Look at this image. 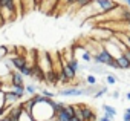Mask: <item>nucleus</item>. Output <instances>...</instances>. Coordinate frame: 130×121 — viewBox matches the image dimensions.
<instances>
[{"label": "nucleus", "instance_id": "aec40b11", "mask_svg": "<svg viewBox=\"0 0 130 121\" xmlns=\"http://www.w3.org/2000/svg\"><path fill=\"white\" fill-rule=\"evenodd\" d=\"M19 121H34V118H32V115H29L28 112H22V115H20V118H19Z\"/></svg>", "mask_w": 130, "mask_h": 121}, {"label": "nucleus", "instance_id": "412c9836", "mask_svg": "<svg viewBox=\"0 0 130 121\" xmlns=\"http://www.w3.org/2000/svg\"><path fill=\"white\" fill-rule=\"evenodd\" d=\"M104 94H107V86H103L101 89H98L96 92H95V95H93V98H101Z\"/></svg>", "mask_w": 130, "mask_h": 121}, {"label": "nucleus", "instance_id": "6ab92c4d", "mask_svg": "<svg viewBox=\"0 0 130 121\" xmlns=\"http://www.w3.org/2000/svg\"><path fill=\"white\" fill-rule=\"evenodd\" d=\"M81 60H83L84 63H90V62H92V54H90L87 49H84L83 54H81Z\"/></svg>", "mask_w": 130, "mask_h": 121}, {"label": "nucleus", "instance_id": "f8f14e48", "mask_svg": "<svg viewBox=\"0 0 130 121\" xmlns=\"http://www.w3.org/2000/svg\"><path fill=\"white\" fill-rule=\"evenodd\" d=\"M22 104H23L25 112H28L29 115H32V109H34V106H35V101L32 100V97H31V98H28V100H25Z\"/></svg>", "mask_w": 130, "mask_h": 121}, {"label": "nucleus", "instance_id": "dca6fc26", "mask_svg": "<svg viewBox=\"0 0 130 121\" xmlns=\"http://www.w3.org/2000/svg\"><path fill=\"white\" fill-rule=\"evenodd\" d=\"M66 65H68V66H69V68H71V69H72L74 72H77V71L80 69V65H78V60H77L75 57H72L71 60H68V62H66Z\"/></svg>", "mask_w": 130, "mask_h": 121}, {"label": "nucleus", "instance_id": "39448f33", "mask_svg": "<svg viewBox=\"0 0 130 121\" xmlns=\"http://www.w3.org/2000/svg\"><path fill=\"white\" fill-rule=\"evenodd\" d=\"M58 95H63V97H80V95H84V87H66V89H60Z\"/></svg>", "mask_w": 130, "mask_h": 121}, {"label": "nucleus", "instance_id": "c85d7f7f", "mask_svg": "<svg viewBox=\"0 0 130 121\" xmlns=\"http://www.w3.org/2000/svg\"><path fill=\"white\" fill-rule=\"evenodd\" d=\"M112 97H113V98H119V92H118V90H115V92L112 94Z\"/></svg>", "mask_w": 130, "mask_h": 121}, {"label": "nucleus", "instance_id": "1a4fd4ad", "mask_svg": "<svg viewBox=\"0 0 130 121\" xmlns=\"http://www.w3.org/2000/svg\"><path fill=\"white\" fill-rule=\"evenodd\" d=\"M19 100H20V98L15 95V92H14V90L5 92V106H6V107H11V106H14V104H15Z\"/></svg>", "mask_w": 130, "mask_h": 121}, {"label": "nucleus", "instance_id": "f03ea898", "mask_svg": "<svg viewBox=\"0 0 130 121\" xmlns=\"http://www.w3.org/2000/svg\"><path fill=\"white\" fill-rule=\"evenodd\" d=\"M113 60H115V58L110 55V52L107 51L106 46H101V49H100L95 55H92V62H93L95 65H101V66H110Z\"/></svg>", "mask_w": 130, "mask_h": 121}, {"label": "nucleus", "instance_id": "b1692460", "mask_svg": "<svg viewBox=\"0 0 130 121\" xmlns=\"http://www.w3.org/2000/svg\"><path fill=\"white\" fill-rule=\"evenodd\" d=\"M40 92H41V95H43V97H46V98H54V97H55V94H54V92H51V90H47V89H41Z\"/></svg>", "mask_w": 130, "mask_h": 121}, {"label": "nucleus", "instance_id": "2f4dec72", "mask_svg": "<svg viewBox=\"0 0 130 121\" xmlns=\"http://www.w3.org/2000/svg\"><path fill=\"white\" fill-rule=\"evenodd\" d=\"M124 2H125V3H127L128 6H130V0H124Z\"/></svg>", "mask_w": 130, "mask_h": 121}, {"label": "nucleus", "instance_id": "c9c22d12", "mask_svg": "<svg viewBox=\"0 0 130 121\" xmlns=\"http://www.w3.org/2000/svg\"><path fill=\"white\" fill-rule=\"evenodd\" d=\"M0 19H2V17H0Z\"/></svg>", "mask_w": 130, "mask_h": 121}, {"label": "nucleus", "instance_id": "393cba45", "mask_svg": "<svg viewBox=\"0 0 130 121\" xmlns=\"http://www.w3.org/2000/svg\"><path fill=\"white\" fill-rule=\"evenodd\" d=\"M61 2H63L64 5H66L68 8H71V6H72L75 2H77V0H58V3H61Z\"/></svg>", "mask_w": 130, "mask_h": 121}, {"label": "nucleus", "instance_id": "7ed1b4c3", "mask_svg": "<svg viewBox=\"0 0 130 121\" xmlns=\"http://www.w3.org/2000/svg\"><path fill=\"white\" fill-rule=\"evenodd\" d=\"M32 78L37 80V81H40V83H44V81H46V72H44V69L40 66L38 60L32 65Z\"/></svg>", "mask_w": 130, "mask_h": 121}, {"label": "nucleus", "instance_id": "f3484780", "mask_svg": "<svg viewBox=\"0 0 130 121\" xmlns=\"http://www.w3.org/2000/svg\"><path fill=\"white\" fill-rule=\"evenodd\" d=\"M19 72H20L23 77H32V66L26 65V66H25V68H22Z\"/></svg>", "mask_w": 130, "mask_h": 121}, {"label": "nucleus", "instance_id": "473e14b6", "mask_svg": "<svg viewBox=\"0 0 130 121\" xmlns=\"http://www.w3.org/2000/svg\"><path fill=\"white\" fill-rule=\"evenodd\" d=\"M127 100H130V92H128V94H127Z\"/></svg>", "mask_w": 130, "mask_h": 121}, {"label": "nucleus", "instance_id": "9b49d317", "mask_svg": "<svg viewBox=\"0 0 130 121\" xmlns=\"http://www.w3.org/2000/svg\"><path fill=\"white\" fill-rule=\"evenodd\" d=\"M101 107H103V110H104V116H107L110 121H113L115 116H116V110H115V107H112V106H109V104H103Z\"/></svg>", "mask_w": 130, "mask_h": 121}, {"label": "nucleus", "instance_id": "c756f323", "mask_svg": "<svg viewBox=\"0 0 130 121\" xmlns=\"http://www.w3.org/2000/svg\"><path fill=\"white\" fill-rule=\"evenodd\" d=\"M100 121H110V119H109L107 116H101V118H100Z\"/></svg>", "mask_w": 130, "mask_h": 121}, {"label": "nucleus", "instance_id": "0eeeda50", "mask_svg": "<svg viewBox=\"0 0 130 121\" xmlns=\"http://www.w3.org/2000/svg\"><path fill=\"white\" fill-rule=\"evenodd\" d=\"M9 75H11V86H12V87L25 86V83H23V75H22L20 72H17V71H11Z\"/></svg>", "mask_w": 130, "mask_h": 121}, {"label": "nucleus", "instance_id": "f704fd0d", "mask_svg": "<svg viewBox=\"0 0 130 121\" xmlns=\"http://www.w3.org/2000/svg\"><path fill=\"white\" fill-rule=\"evenodd\" d=\"M0 87H2V81H0Z\"/></svg>", "mask_w": 130, "mask_h": 121}, {"label": "nucleus", "instance_id": "4be33fe9", "mask_svg": "<svg viewBox=\"0 0 130 121\" xmlns=\"http://www.w3.org/2000/svg\"><path fill=\"white\" fill-rule=\"evenodd\" d=\"M86 84L87 86H96V78L93 75H87L86 77Z\"/></svg>", "mask_w": 130, "mask_h": 121}, {"label": "nucleus", "instance_id": "7c9ffc66", "mask_svg": "<svg viewBox=\"0 0 130 121\" xmlns=\"http://www.w3.org/2000/svg\"><path fill=\"white\" fill-rule=\"evenodd\" d=\"M0 121H8V118L6 116H2V118H0Z\"/></svg>", "mask_w": 130, "mask_h": 121}, {"label": "nucleus", "instance_id": "bb28decb", "mask_svg": "<svg viewBox=\"0 0 130 121\" xmlns=\"http://www.w3.org/2000/svg\"><path fill=\"white\" fill-rule=\"evenodd\" d=\"M0 107H5V94L0 90Z\"/></svg>", "mask_w": 130, "mask_h": 121}, {"label": "nucleus", "instance_id": "a878e982", "mask_svg": "<svg viewBox=\"0 0 130 121\" xmlns=\"http://www.w3.org/2000/svg\"><path fill=\"white\" fill-rule=\"evenodd\" d=\"M122 55L128 60V63H130V49H127V48H125V49H122Z\"/></svg>", "mask_w": 130, "mask_h": 121}, {"label": "nucleus", "instance_id": "5701e85b", "mask_svg": "<svg viewBox=\"0 0 130 121\" xmlns=\"http://www.w3.org/2000/svg\"><path fill=\"white\" fill-rule=\"evenodd\" d=\"M106 80H107V84H110V86H113V84L116 83V77H115V75H112V74H107Z\"/></svg>", "mask_w": 130, "mask_h": 121}, {"label": "nucleus", "instance_id": "20e7f679", "mask_svg": "<svg viewBox=\"0 0 130 121\" xmlns=\"http://www.w3.org/2000/svg\"><path fill=\"white\" fill-rule=\"evenodd\" d=\"M78 107H80V112H81L83 121H96V113L90 109V106L81 104V106H78Z\"/></svg>", "mask_w": 130, "mask_h": 121}, {"label": "nucleus", "instance_id": "cd10ccee", "mask_svg": "<svg viewBox=\"0 0 130 121\" xmlns=\"http://www.w3.org/2000/svg\"><path fill=\"white\" fill-rule=\"evenodd\" d=\"M122 121H130V113H128V112H125V113H124Z\"/></svg>", "mask_w": 130, "mask_h": 121}, {"label": "nucleus", "instance_id": "f257e3e1", "mask_svg": "<svg viewBox=\"0 0 130 121\" xmlns=\"http://www.w3.org/2000/svg\"><path fill=\"white\" fill-rule=\"evenodd\" d=\"M55 116H57V113L54 112V109L47 103H37L34 106V109H32V118H34V121H51Z\"/></svg>", "mask_w": 130, "mask_h": 121}, {"label": "nucleus", "instance_id": "ddd939ff", "mask_svg": "<svg viewBox=\"0 0 130 121\" xmlns=\"http://www.w3.org/2000/svg\"><path fill=\"white\" fill-rule=\"evenodd\" d=\"M92 3H93V0H77V2H75L71 8H72V9H74V8H78L77 11H80V9H84L87 5H92Z\"/></svg>", "mask_w": 130, "mask_h": 121}, {"label": "nucleus", "instance_id": "423d86ee", "mask_svg": "<svg viewBox=\"0 0 130 121\" xmlns=\"http://www.w3.org/2000/svg\"><path fill=\"white\" fill-rule=\"evenodd\" d=\"M58 72H60V71H57L55 68L51 69V71H47V72H46V81H44V83H46L47 86H49V84H51V86H58Z\"/></svg>", "mask_w": 130, "mask_h": 121}, {"label": "nucleus", "instance_id": "a211bd4d", "mask_svg": "<svg viewBox=\"0 0 130 121\" xmlns=\"http://www.w3.org/2000/svg\"><path fill=\"white\" fill-rule=\"evenodd\" d=\"M25 90H26L28 94H31V95H35V94H37L38 90H41V89H40L38 86H35V84H28V86L25 87Z\"/></svg>", "mask_w": 130, "mask_h": 121}, {"label": "nucleus", "instance_id": "6e6552de", "mask_svg": "<svg viewBox=\"0 0 130 121\" xmlns=\"http://www.w3.org/2000/svg\"><path fill=\"white\" fill-rule=\"evenodd\" d=\"M11 63H12V66H14L17 71H20L22 68H25V66L28 65L26 57H22V55H14V57L11 58Z\"/></svg>", "mask_w": 130, "mask_h": 121}, {"label": "nucleus", "instance_id": "2eb2a0df", "mask_svg": "<svg viewBox=\"0 0 130 121\" xmlns=\"http://www.w3.org/2000/svg\"><path fill=\"white\" fill-rule=\"evenodd\" d=\"M71 115L66 112V109H63L61 112H58L57 113V121H71Z\"/></svg>", "mask_w": 130, "mask_h": 121}, {"label": "nucleus", "instance_id": "9d476101", "mask_svg": "<svg viewBox=\"0 0 130 121\" xmlns=\"http://www.w3.org/2000/svg\"><path fill=\"white\" fill-rule=\"evenodd\" d=\"M60 72H63L64 75H66L69 81H71V80H74V78L77 77V72H74V71L66 65V62H61V69H60Z\"/></svg>", "mask_w": 130, "mask_h": 121}, {"label": "nucleus", "instance_id": "72a5a7b5", "mask_svg": "<svg viewBox=\"0 0 130 121\" xmlns=\"http://www.w3.org/2000/svg\"><path fill=\"white\" fill-rule=\"evenodd\" d=\"M125 112H128V113H130V107H127V109H125Z\"/></svg>", "mask_w": 130, "mask_h": 121}, {"label": "nucleus", "instance_id": "4468645a", "mask_svg": "<svg viewBox=\"0 0 130 121\" xmlns=\"http://www.w3.org/2000/svg\"><path fill=\"white\" fill-rule=\"evenodd\" d=\"M116 62H118V66H119V69H124V71H125V69H130V63H128V60H127V58H125L122 54H121V55L116 58Z\"/></svg>", "mask_w": 130, "mask_h": 121}]
</instances>
